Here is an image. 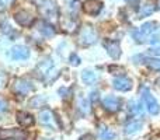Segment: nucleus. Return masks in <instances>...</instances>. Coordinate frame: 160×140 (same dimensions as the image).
Here are the masks:
<instances>
[{
    "instance_id": "33",
    "label": "nucleus",
    "mask_w": 160,
    "mask_h": 140,
    "mask_svg": "<svg viewBox=\"0 0 160 140\" xmlns=\"http://www.w3.org/2000/svg\"><path fill=\"white\" fill-rule=\"evenodd\" d=\"M158 6H159V8H160V0H159V3H158Z\"/></svg>"
},
{
    "instance_id": "16",
    "label": "nucleus",
    "mask_w": 160,
    "mask_h": 140,
    "mask_svg": "<svg viewBox=\"0 0 160 140\" xmlns=\"http://www.w3.org/2000/svg\"><path fill=\"white\" fill-rule=\"evenodd\" d=\"M142 129V122L141 121H132L125 126V133L127 135H133V133L139 132Z\"/></svg>"
},
{
    "instance_id": "9",
    "label": "nucleus",
    "mask_w": 160,
    "mask_h": 140,
    "mask_svg": "<svg viewBox=\"0 0 160 140\" xmlns=\"http://www.w3.org/2000/svg\"><path fill=\"white\" fill-rule=\"evenodd\" d=\"M32 90H34L32 84H31L30 81H27V80H24V79H20L14 83V91H16L17 94L27 95V94H30V91H32Z\"/></svg>"
},
{
    "instance_id": "1",
    "label": "nucleus",
    "mask_w": 160,
    "mask_h": 140,
    "mask_svg": "<svg viewBox=\"0 0 160 140\" xmlns=\"http://www.w3.org/2000/svg\"><path fill=\"white\" fill-rule=\"evenodd\" d=\"M142 99H143L148 111H149L152 115H158V113L160 112V105H159L158 99L152 95V93L149 91V88H146V87L142 88Z\"/></svg>"
},
{
    "instance_id": "8",
    "label": "nucleus",
    "mask_w": 160,
    "mask_h": 140,
    "mask_svg": "<svg viewBox=\"0 0 160 140\" xmlns=\"http://www.w3.org/2000/svg\"><path fill=\"white\" fill-rule=\"evenodd\" d=\"M14 18H16V21L18 22L20 25H22V27H30V25H32V22H34L32 14H30L25 10H18L16 14H14Z\"/></svg>"
},
{
    "instance_id": "31",
    "label": "nucleus",
    "mask_w": 160,
    "mask_h": 140,
    "mask_svg": "<svg viewBox=\"0 0 160 140\" xmlns=\"http://www.w3.org/2000/svg\"><path fill=\"white\" fill-rule=\"evenodd\" d=\"M11 3V0H0V4L2 6H8Z\"/></svg>"
},
{
    "instance_id": "29",
    "label": "nucleus",
    "mask_w": 160,
    "mask_h": 140,
    "mask_svg": "<svg viewBox=\"0 0 160 140\" xmlns=\"http://www.w3.org/2000/svg\"><path fill=\"white\" fill-rule=\"evenodd\" d=\"M80 140H96V138H94L93 135H90V133H88V135L82 136V138H80Z\"/></svg>"
},
{
    "instance_id": "22",
    "label": "nucleus",
    "mask_w": 160,
    "mask_h": 140,
    "mask_svg": "<svg viewBox=\"0 0 160 140\" xmlns=\"http://www.w3.org/2000/svg\"><path fill=\"white\" fill-rule=\"evenodd\" d=\"M44 2H45V4H47V6H41L42 13L51 14L52 11H55V4H53L52 2H49V0H44Z\"/></svg>"
},
{
    "instance_id": "32",
    "label": "nucleus",
    "mask_w": 160,
    "mask_h": 140,
    "mask_svg": "<svg viewBox=\"0 0 160 140\" xmlns=\"http://www.w3.org/2000/svg\"><path fill=\"white\" fill-rule=\"evenodd\" d=\"M91 95H93V97H91V99H94V101L98 98V93H96V91H94V93H91Z\"/></svg>"
},
{
    "instance_id": "28",
    "label": "nucleus",
    "mask_w": 160,
    "mask_h": 140,
    "mask_svg": "<svg viewBox=\"0 0 160 140\" xmlns=\"http://www.w3.org/2000/svg\"><path fill=\"white\" fill-rule=\"evenodd\" d=\"M6 109H7V104H6L4 101H2V99H0V113L4 112Z\"/></svg>"
},
{
    "instance_id": "5",
    "label": "nucleus",
    "mask_w": 160,
    "mask_h": 140,
    "mask_svg": "<svg viewBox=\"0 0 160 140\" xmlns=\"http://www.w3.org/2000/svg\"><path fill=\"white\" fill-rule=\"evenodd\" d=\"M24 140L25 133L18 129H3L0 128V140Z\"/></svg>"
},
{
    "instance_id": "10",
    "label": "nucleus",
    "mask_w": 160,
    "mask_h": 140,
    "mask_svg": "<svg viewBox=\"0 0 160 140\" xmlns=\"http://www.w3.org/2000/svg\"><path fill=\"white\" fill-rule=\"evenodd\" d=\"M112 85L115 90L118 91H129L131 88H132V81H131L128 77H115V79L112 80Z\"/></svg>"
},
{
    "instance_id": "18",
    "label": "nucleus",
    "mask_w": 160,
    "mask_h": 140,
    "mask_svg": "<svg viewBox=\"0 0 160 140\" xmlns=\"http://www.w3.org/2000/svg\"><path fill=\"white\" fill-rule=\"evenodd\" d=\"M96 79H97V76L93 70H83L82 71V80L86 84H93V83L96 81Z\"/></svg>"
},
{
    "instance_id": "12",
    "label": "nucleus",
    "mask_w": 160,
    "mask_h": 140,
    "mask_svg": "<svg viewBox=\"0 0 160 140\" xmlns=\"http://www.w3.org/2000/svg\"><path fill=\"white\" fill-rule=\"evenodd\" d=\"M102 105L108 112H115L119 108V99L115 95H107L102 99Z\"/></svg>"
},
{
    "instance_id": "19",
    "label": "nucleus",
    "mask_w": 160,
    "mask_h": 140,
    "mask_svg": "<svg viewBox=\"0 0 160 140\" xmlns=\"http://www.w3.org/2000/svg\"><path fill=\"white\" fill-rule=\"evenodd\" d=\"M128 109H129V112L132 115H142L143 113V108L138 101H131L128 104Z\"/></svg>"
},
{
    "instance_id": "14",
    "label": "nucleus",
    "mask_w": 160,
    "mask_h": 140,
    "mask_svg": "<svg viewBox=\"0 0 160 140\" xmlns=\"http://www.w3.org/2000/svg\"><path fill=\"white\" fill-rule=\"evenodd\" d=\"M17 122L21 125L22 128H30L34 125V118L31 113L21 111V112H17Z\"/></svg>"
},
{
    "instance_id": "30",
    "label": "nucleus",
    "mask_w": 160,
    "mask_h": 140,
    "mask_svg": "<svg viewBox=\"0 0 160 140\" xmlns=\"http://www.w3.org/2000/svg\"><path fill=\"white\" fill-rule=\"evenodd\" d=\"M150 53L155 56H160V48H153V49H150Z\"/></svg>"
},
{
    "instance_id": "17",
    "label": "nucleus",
    "mask_w": 160,
    "mask_h": 140,
    "mask_svg": "<svg viewBox=\"0 0 160 140\" xmlns=\"http://www.w3.org/2000/svg\"><path fill=\"white\" fill-rule=\"evenodd\" d=\"M153 11H155V3L148 2L141 7V10H139V16L141 17H148V16H150V14H153Z\"/></svg>"
},
{
    "instance_id": "4",
    "label": "nucleus",
    "mask_w": 160,
    "mask_h": 140,
    "mask_svg": "<svg viewBox=\"0 0 160 140\" xmlns=\"http://www.w3.org/2000/svg\"><path fill=\"white\" fill-rule=\"evenodd\" d=\"M97 41V34L96 31L93 30V28L90 27V25H87V27H84L82 31H80V35H79V42L82 45H91L94 44V42Z\"/></svg>"
},
{
    "instance_id": "15",
    "label": "nucleus",
    "mask_w": 160,
    "mask_h": 140,
    "mask_svg": "<svg viewBox=\"0 0 160 140\" xmlns=\"http://www.w3.org/2000/svg\"><path fill=\"white\" fill-rule=\"evenodd\" d=\"M39 31H41V34L44 36H47V38H52L53 35H55V30H53V27L51 24H48V22H41L39 24Z\"/></svg>"
},
{
    "instance_id": "27",
    "label": "nucleus",
    "mask_w": 160,
    "mask_h": 140,
    "mask_svg": "<svg viewBox=\"0 0 160 140\" xmlns=\"http://www.w3.org/2000/svg\"><path fill=\"white\" fill-rule=\"evenodd\" d=\"M6 81H7V77H6V74L4 73H0V88L4 87Z\"/></svg>"
},
{
    "instance_id": "11",
    "label": "nucleus",
    "mask_w": 160,
    "mask_h": 140,
    "mask_svg": "<svg viewBox=\"0 0 160 140\" xmlns=\"http://www.w3.org/2000/svg\"><path fill=\"white\" fill-rule=\"evenodd\" d=\"M39 122H41V125H44V126H49V128H53V129L58 128V125H56V122H55V116L48 109L42 111V112L39 113Z\"/></svg>"
},
{
    "instance_id": "7",
    "label": "nucleus",
    "mask_w": 160,
    "mask_h": 140,
    "mask_svg": "<svg viewBox=\"0 0 160 140\" xmlns=\"http://www.w3.org/2000/svg\"><path fill=\"white\" fill-rule=\"evenodd\" d=\"M10 55L14 60H25L30 58V49L24 45H17L10 51Z\"/></svg>"
},
{
    "instance_id": "6",
    "label": "nucleus",
    "mask_w": 160,
    "mask_h": 140,
    "mask_svg": "<svg viewBox=\"0 0 160 140\" xmlns=\"http://www.w3.org/2000/svg\"><path fill=\"white\" fill-rule=\"evenodd\" d=\"M102 8V2L100 0H86L83 3V10L90 16H97Z\"/></svg>"
},
{
    "instance_id": "3",
    "label": "nucleus",
    "mask_w": 160,
    "mask_h": 140,
    "mask_svg": "<svg viewBox=\"0 0 160 140\" xmlns=\"http://www.w3.org/2000/svg\"><path fill=\"white\" fill-rule=\"evenodd\" d=\"M37 71L39 73L41 77H45L47 80L52 79V73H56V70L53 69V60L52 59H44L37 67Z\"/></svg>"
},
{
    "instance_id": "24",
    "label": "nucleus",
    "mask_w": 160,
    "mask_h": 140,
    "mask_svg": "<svg viewBox=\"0 0 160 140\" xmlns=\"http://www.w3.org/2000/svg\"><path fill=\"white\" fill-rule=\"evenodd\" d=\"M100 136H101V140H114L115 139V133L111 129H102Z\"/></svg>"
},
{
    "instance_id": "13",
    "label": "nucleus",
    "mask_w": 160,
    "mask_h": 140,
    "mask_svg": "<svg viewBox=\"0 0 160 140\" xmlns=\"http://www.w3.org/2000/svg\"><path fill=\"white\" fill-rule=\"evenodd\" d=\"M104 46L107 49L108 55L111 56L112 59H118L121 56V48H119V44L115 41H105Z\"/></svg>"
},
{
    "instance_id": "23",
    "label": "nucleus",
    "mask_w": 160,
    "mask_h": 140,
    "mask_svg": "<svg viewBox=\"0 0 160 140\" xmlns=\"http://www.w3.org/2000/svg\"><path fill=\"white\" fill-rule=\"evenodd\" d=\"M79 107H80V109H82V112H83V113H88V112H90V102H88V99H86V98H80V101H79Z\"/></svg>"
},
{
    "instance_id": "26",
    "label": "nucleus",
    "mask_w": 160,
    "mask_h": 140,
    "mask_svg": "<svg viewBox=\"0 0 160 140\" xmlns=\"http://www.w3.org/2000/svg\"><path fill=\"white\" fill-rule=\"evenodd\" d=\"M70 63H72L73 66H79L80 65V58L78 55H75V53H72V55H70Z\"/></svg>"
},
{
    "instance_id": "20",
    "label": "nucleus",
    "mask_w": 160,
    "mask_h": 140,
    "mask_svg": "<svg viewBox=\"0 0 160 140\" xmlns=\"http://www.w3.org/2000/svg\"><path fill=\"white\" fill-rule=\"evenodd\" d=\"M45 101H47V99H45L44 97L37 95V97H34V98L30 99V107H32V108H39L41 105L45 104Z\"/></svg>"
},
{
    "instance_id": "25",
    "label": "nucleus",
    "mask_w": 160,
    "mask_h": 140,
    "mask_svg": "<svg viewBox=\"0 0 160 140\" xmlns=\"http://www.w3.org/2000/svg\"><path fill=\"white\" fill-rule=\"evenodd\" d=\"M79 4H80V2L79 0H75V2H72L70 3V13L72 14H76L78 13V10H79Z\"/></svg>"
},
{
    "instance_id": "2",
    "label": "nucleus",
    "mask_w": 160,
    "mask_h": 140,
    "mask_svg": "<svg viewBox=\"0 0 160 140\" xmlns=\"http://www.w3.org/2000/svg\"><path fill=\"white\" fill-rule=\"evenodd\" d=\"M155 30H156V22H150V21L145 22L141 28L132 31V36H133V39H135L136 42L141 44V42H143L145 39H146V36H149Z\"/></svg>"
},
{
    "instance_id": "21",
    "label": "nucleus",
    "mask_w": 160,
    "mask_h": 140,
    "mask_svg": "<svg viewBox=\"0 0 160 140\" xmlns=\"http://www.w3.org/2000/svg\"><path fill=\"white\" fill-rule=\"evenodd\" d=\"M145 63L153 70H160V59H155V58H150V59H145Z\"/></svg>"
}]
</instances>
